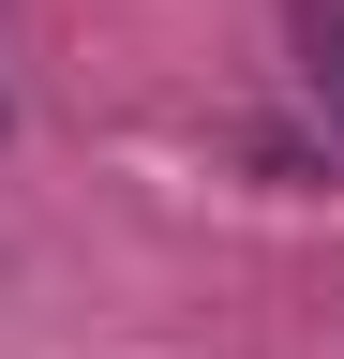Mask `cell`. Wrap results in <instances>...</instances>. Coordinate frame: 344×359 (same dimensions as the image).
Wrapping results in <instances>:
<instances>
[{"instance_id": "6da1fadb", "label": "cell", "mask_w": 344, "mask_h": 359, "mask_svg": "<svg viewBox=\"0 0 344 359\" xmlns=\"http://www.w3.org/2000/svg\"><path fill=\"white\" fill-rule=\"evenodd\" d=\"M299 45H315V90H344V0H299Z\"/></svg>"}]
</instances>
